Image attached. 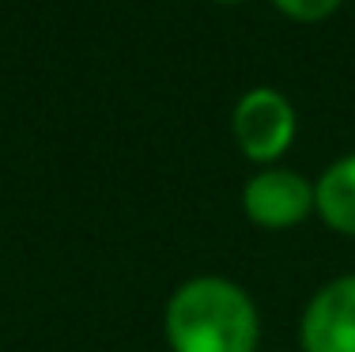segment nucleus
Instances as JSON below:
<instances>
[{"label": "nucleus", "mask_w": 355, "mask_h": 352, "mask_svg": "<svg viewBox=\"0 0 355 352\" xmlns=\"http://www.w3.org/2000/svg\"><path fill=\"white\" fill-rule=\"evenodd\" d=\"M163 333L171 352H257L261 318L242 284L193 276L166 299Z\"/></svg>", "instance_id": "obj_1"}, {"label": "nucleus", "mask_w": 355, "mask_h": 352, "mask_svg": "<svg viewBox=\"0 0 355 352\" xmlns=\"http://www.w3.org/2000/svg\"><path fill=\"white\" fill-rule=\"evenodd\" d=\"M299 133L291 99L276 87H250L231 110V137L250 163L272 167Z\"/></svg>", "instance_id": "obj_2"}, {"label": "nucleus", "mask_w": 355, "mask_h": 352, "mask_svg": "<svg viewBox=\"0 0 355 352\" xmlns=\"http://www.w3.org/2000/svg\"><path fill=\"white\" fill-rule=\"evenodd\" d=\"M242 212L265 231H287L314 212V182L287 167H265L242 190Z\"/></svg>", "instance_id": "obj_3"}, {"label": "nucleus", "mask_w": 355, "mask_h": 352, "mask_svg": "<svg viewBox=\"0 0 355 352\" xmlns=\"http://www.w3.org/2000/svg\"><path fill=\"white\" fill-rule=\"evenodd\" d=\"M302 352H355V273L321 284L299 322Z\"/></svg>", "instance_id": "obj_4"}, {"label": "nucleus", "mask_w": 355, "mask_h": 352, "mask_svg": "<svg viewBox=\"0 0 355 352\" xmlns=\"http://www.w3.org/2000/svg\"><path fill=\"white\" fill-rule=\"evenodd\" d=\"M314 212L336 235L355 239V152L321 171L314 182Z\"/></svg>", "instance_id": "obj_5"}, {"label": "nucleus", "mask_w": 355, "mask_h": 352, "mask_svg": "<svg viewBox=\"0 0 355 352\" xmlns=\"http://www.w3.org/2000/svg\"><path fill=\"white\" fill-rule=\"evenodd\" d=\"M276 12L287 15L291 23H321L329 15H336V8L344 0H272Z\"/></svg>", "instance_id": "obj_6"}, {"label": "nucleus", "mask_w": 355, "mask_h": 352, "mask_svg": "<svg viewBox=\"0 0 355 352\" xmlns=\"http://www.w3.org/2000/svg\"><path fill=\"white\" fill-rule=\"evenodd\" d=\"M216 4H242V0H216Z\"/></svg>", "instance_id": "obj_7"}]
</instances>
